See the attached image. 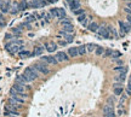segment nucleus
Listing matches in <instances>:
<instances>
[{
    "mask_svg": "<svg viewBox=\"0 0 131 117\" xmlns=\"http://www.w3.org/2000/svg\"><path fill=\"white\" fill-rule=\"evenodd\" d=\"M22 75H23V77L26 79L27 83H29V82H33L34 80H36V79L40 76V72H39L34 66H29V68H27V69L24 70V72H23Z\"/></svg>",
    "mask_w": 131,
    "mask_h": 117,
    "instance_id": "1",
    "label": "nucleus"
},
{
    "mask_svg": "<svg viewBox=\"0 0 131 117\" xmlns=\"http://www.w3.org/2000/svg\"><path fill=\"white\" fill-rule=\"evenodd\" d=\"M23 45H18L16 41H11V42H9V44H6L5 45V48L11 53V54H15V53H18L20 51H22L23 50Z\"/></svg>",
    "mask_w": 131,
    "mask_h": 117,
    "instance_id": "2",
    "label": "nucleus"
},
{
    "mask_svg": "<svg viewBox=\"0 0 131 117\" xmlns=\"http://www.w3.org/2000/svg\"><path fill=\"white\" fill-rule=\"evenodd\" d=\"M40 74H43V75H47L49 72H50V69L47 68V63H45V62H40V63H35L34 65H33Z\"/></svg>",
    "mask_w": 131,
    "mask_h": 117,
    "instance_id": "3",
    "label": "nucleus"
},
{
    "mask_svg": "<svg viewBox=\"0 0 131 117\" xmlns=\"http://www.w3.org/2000/svg\"><path fill=\"white\" fill-rule=\"evenodd\" d=\"M97 35L99 36V39H110V31L108 29V27L106 26H101L97 30Z\"/></svg>",
    "mask_w": 131,
    "mask_h": 117,
    "instance_id": "4",
    "label": "nucleus"
},
{
    "mask_svg": "<svg viewBox=\"0 0 131 117\" xmlns=\"http://www.w3.org/2000/svg\"><path fill=\"white\" fill-rule=\"evenodd\" d=\"M50 12L52 13V16H54V18H58V19H62V18H65L66 17V11L65 9H51L50 10Z\"/></svg>",
    "mask_w": 131,
    "mask_h": 117,
    "instance_id": "5",
    "label": "nucleus"
},
{
    "mask_svg": "<svg viewBox=\"0 0 131 117\" xmlns=\"http://www.w3.org/2000/svg\"><path fill=\"white\" fill-rule=\"evenodd\" d=\"M119 28H120V36H124L126 33H129V31H130L131 24H129L128 22L119 21Z\"/></svg>",
    "mask_w": 131,
    "mask_h": 117,
    "instance_id": "6",
    "label": "nucleus"
},
{
    "mask_svg": "<svg viewBox=\"0 0 131 117\" xmlns=\"http://www.w3.org/2000/svg\"><path fill=\"white\" fill-rule=\"evenodd\" d=\"M10 1H11V0H7V1L0 0V12H1V13H7V12H10Z\"/></svg>",
    "mask_w": 131,
    "mask_h": 117,
    "instance_id": "7",
    "label": "nucleus"
},
{
    "mask_svg": "<svg viewBox=\"0 0 131 117\" xmlns=\"http://www.w3.org/2000/svg\"><path fill=\"white\" fill-rule=\"evenodd\" d=\"M40 59H41V62H45V63L51 64V65H56L58 63V60L55 56H46V57H41Z\"/></svg>",
    "mask_w": 131,
    "mask_h": 117,
    "instance_id": "8",
    "label": "nucleus"
},
{
    "mask_svg": "<svg viewBox=\"0 0 131 117\" xmlns=\"http://www.w3.org/2000/svg\"><path fill=\"white\" fill-rule=\"evenodd\" d=\"M55 57L57 58L58 63H60V62H66V60H68V59L70 58V57L68 56V53H66V52H63V51H60V52H57Z\"/></svg>",
    "mask_w": 131,
    "mask_h": 117,
    "instance_id": "9",
    "label": "nucleus"
},
{
    "mask_svg": "<svg viewBox=\"0 0 131 117\" xmlns=\"http://www.w3.org/2000/svg\"><path fill=\"white\" fill-rule=\"evenodd\" d=\"M18 11H20L18 2H17V1H10V12H9V13H11V15H16Z\"/></svg>",
    "mask_w": 131,
    "mask_h": 117,
    "instance_id": "10",
    "label": "nucleus"
},
{
    "mask_svg": "<svg viewBox=\"0 0 131 117\" xmlns=\"http://www.w3.org/2000/svg\"><path fill=\"white\" fill-rule=\"evenodd\" d=\"M45 48H46L47 52H55V51L58 48V44H56V42H54V41H49V42L46 44Z\"/></svg>",
    "mask_w": 131,
    "mask_h": 117,
    "instance_id": "11",
    "label": "nucleus"
},
{
    "mask_svg": "<svg viewBox=\"0 0 131 117\" xmlns=\"http://www.w3.org/2000/svg\"><path fill=\"white\" fill-rule=\"evenodd\" d=\"M7 104H9L10 106H12L13 109H16V110H20V109L22 108V104H20L18 101H16V100H15L13 98H11V97H10V99H9V103H7Z\"/></svg>",
    "mask_w": 131,
    "mask_h": 117,
    "instance_id": "12",
    "label": "nucleus"
},
{
    "mask_svg": "<svg viewBox=\"0 0 131 117\" xmlns=\"http://www.w3.org/2000/svg\"><path fill=\"white\" fill-rule=\"evenodd\" d=\"M68 56L70 58H75L79 56V51H78V47H69L68 48Z\"/></svg>",
    "mask_w": 131,
    "mask_h": 117,
    "instance_id": "13",
    "label": "nucleus"
},
{
    "mask_svg": "<svg viewBox=\"0 0 131 117\" xmlns=\"http://www.w3.org/2000/svg\"><path fill=\"white\" fill-rule=\"evenodd\" d=\"M68 5H69V9H70L72 11H75L76 9L80 7V1H79V0H70V1L68 2Z\"/></svg>",
    "mask_w": 131,
    "mask_h": 117,
    "instance_id": "14",
    "label": "nucleus"
},
{
    "mask_svg": "<svg viewBox=\"0 0 131 117\" xmlns=\"http://www.w3.org/2000/svg\"><path fill=\"white\" fill-rule=\"evenodd\" d=\"M61 31L73 34V31H74V27H73V24H72L70 22H69V23H66L65 26H62V29H61Z\"/></svg>",
    "mask_w": 131,
    "mask_h": 117,
    "instance_id": "15",
    "label": "nucleus"
},
{
    "mask_svg": "<svg viewBox=\"0 0 131 117\" xmlns=\"http://www.w3.org/2000/svg\"><path fill=\"white\" fill-rule=\"evenodd\" d=\"M12 88H13L15 90L20 92V93H26V86H24V85H22V83L15 82V85H13V87Z\"/></svg>",
    "mask_w": 131,
    "mask_h": 117,
    "instance_id": "16",
    "label": "nucleus"
},
{
    "mask_svg": "<svg viewBox=\"0 0 131 117\" xmlns=\"http://www.w3.org/2000/svg\"><path fill=\"white\" fill-rule=\"evenodd\" d=\"M125 79H126V72H119V74L114 77V81H115V82L123 83V82L125 81Z\"/></svg>",
    "mask_w": 131,
    "mask_h": 117,
    "instance_id": "17",
    "label": "nucleus"
},
{
    "mask_svg": "<svg viewBox=\"0 0 131 117\" xmlns=\"http://www.w3.org/2000/svg\"><path fill=\"white\" fill-rule=\"evenodd\" d=\"M18 7H20V11H24V10H27V9L29 7L28 1H27V0H21V1L18 2Z\"/></svg>",
    "mask_w": 131,
    "mask_h": 117,
    "instance_id": "18",
    "label": "nucleus"
},
{
    "mask_svg": "<svg viewBox=\"0 0 131 117\" xmlns=\"http://www.w3.org/2000/svg\"><path fill=\"white\" fill-rule=\"evenodd\" d=\"M98 28H99V26H98L96 22H91V23L87 26V29L90 30V31H92V33H97Z\"/></svg>",
    "mask_w": 131,
    "mask_h": 117,
    "instance_id": "19",
    "label": "nucleus"
},
{
    "mask_svg": "<svg viewBox=\"0 0 131 117\" xmlns=\"http://www.w3.org/2000/svg\"><path fill=\"white\" fill-rule=\"evenodd\" d=\"M22 31H23V26H22V24L18 26V27H16V28H12V33H13L16 36H21V35H22Z\"/></svg>",
    "mask_w": 131,
    "mask_h": 117,
    "instance_id": "20",
    "label": "nucleus"
},
{
    "mask_svg": "<svg viewBox=\"0 0 131 117\" xmlns=\"http://www.w3.org/2000/svg\"><path fill=\"white\" fill-rule=\"evenodd\" d=\"M28 5H29V7H32V9H39V7H40L39 0H29V1H28Z\"/></svg>",
    "mask_w": 131,
    "mask_h": 117,
    "instance_id": "21",
    "label": "nucleus"
},
{
    "mask_svg": "<svg viewBox=\"0 0 131 117\" xmlns=\"http://www.w3.org/2000/svg\"><path fill=\"white\" fill-rule=\"evenodd\" d=\"M31 56H32V53L29 51H26V50H22V51L18 52V57H21V58H27V57H31Z\"/></svg>",
    "mask_w": 131,
    "mask_h": 117,
    "instance_id": "22",
    "label": "nucleus"
},
{
    "mask_svg": "<svg viewBox=\"0 0 131 117\" xmlns=\"http://www.w3.org/2000/svg\"><path fill=\"white\" fill-rule=\"evenodd\" d=\"M78 51H79V56H85V54L87 53V50H86V45L79 46V47H78Z\"/></svg>",
    "mask_w": 131,
    "mask_h": 117,
    "instance_id": "23",
    "label": "nucleus"
},
{
    "mask_svg": "<svg viewBox=\"0 0 131 117\" xmlns=\"http://www.w3.org/2000/svg\"><path fill=\"white\" fill-rule=\"evenodd\" d=\"M114 71L115 72H128V68L126 66H123V65H119V66H115L114 68Z\"/></svg>",
    "mask_w": 131,
    "mask_h": 117,
    "instance_id": "24",
    "label": "nucleus"
},
{
    "mask_svg": "<svg viewBox=\"0 0 131 117\" xmlns=\"http://www.w3.org/2000/svg\"><path fill=\"white\" fill-rule=\"evenodd\" d=\"M108 29H109V31H110V36H112V37H114V39H118V37H119L118 31L114 29L113 27H110V26H109V27H108Z\"/></svg>",
    "mask_w": 131,
    "mask_h": 117,
    "instance_id": "25",
    "label": "nucleus"
},
{
    "mask_svg": "<svg viewBox=\"0 0 131 117\" xmlns=\"http://www.w3.org/2000/svg\"><path fill=\"white\" fill-rule=\"evenodd\" d=\"M103 53H104V48L101 47V46H97L96 50H95V54H96L97 57H101V56H103Z\"/></svg>",
    "mask_w": 131,
    "mask_h": 117,
    "instance_id": "26",
    "label": "nucleus"
},
{
    "mask_svg": "<svg viewBox=\"0 0 131 117\" xmlns=\"http://www.w3.org/2000/svg\"><path fill=\"white\" fill-rule=\"evenodd\" d=\"M43 51H44V47H35V50L32 53V56H40L43 53Z\"/></svg>",
    "mask_w": 131,
    "mask_h": 117,
    "instance_id": "27",
    "label": "nucleus"
},
{
    "mask_svg": "<svg viewBox=\"0 0 131 117\" xmlns=\"http://www.w3.org/2000/svg\"><path fill=\"white\" fill-rule=\"evenodd\" d=\"M123 89H124V87H113L114 95H121V93H123Z\"/></svg>",
    "mask_w": 131,
    "mask_h": 117,
    "instance_id": "28",
    "label": "nucleus"
},
{
    "mask_svg": "<svg viewBox=\"0 0 131 117\" xmlns=\"http://www.w3.org/2000/svg\"><path fill=\"white\" fill-rule=\"evenodd\" d=\"M96 45L95 44H87L86 45V50H87V52H94L95 50H96Z\"/></svg>",
    "mask_w": 131,
    "mask_h": 117,
    "instance_id": "29",
    "label": "nucleus"
},
{
    "mask_svg": "<svg viewBox=\"0 0 131 117\" xmlns=\"http://www.w3.org/2000/svg\"><path fill=\"white\" fill-rule=\"evenodd\" d=\"M16 82H18V83H22V85H26V83H27V81H26V79L23 77V75H20V76H17V77H16Z\"/></svg>",
    "mask_w": 131,
    "mask_h": 117,
    "instance_id": "30",
    "label": "nucleus"
},
{
    "mask_svg": "<svg viewBox=\"0 0 131 117\" xmlns=\"http://www.w3.org/2000/svg\"><path fill=\"white\" fill-rule=\"evenodd\" d=\"M91 21H92V17H91V16H90V17H87V18L81 23V24H83V27H84V28H87V26L91 23Z\"/></svg>",
    "mask_w": 131,
    "mask_h": 117,
    "instance_id": "31",
    "label": "nucleus"
},
{
    "mask_svg": "<svg viewBox=\"0 0 131 117\" xmlns=\"http://www.w3.org/2000/svg\"><path fill=\"white\" fill-rule=\"evenodd\" d=\"M113 52H114V51H113V50H109V48H108V50H104L103 57H104V58H107V57H112Z\"/></svg>",
    "mask_w": 131,
    "mask_h": 117,
    "instance_id": "32",
    "label": "nucleus"
},
{
    "mask_svg": "<svg viewBox=\"0 0 131 117\" xmlns=\"http://www.w3.org/2000/svg\"><path fill=\"white\" fill-rule=\"evenodd\" d=\"M120 57H121V53L118 52V51H114L113 54H112V59H113V60H117V59H119Z\"/></svg>",
    "mask_w": 131,
    "mask_h": 117,
    "instance_id": "33",
    "label": "nucleus"
},
{
    "mask_svg": "<svg viewBox=\"0 0 131 117\" xmlns=\"http://www.w3.org/2000/svg\"><path fill=\"white\" fill-rule=\"evenodd\" d=\"M84 12H85V10H84V9H81V7H79V9H76L75 11H73V13H74V15H75L76 17H78L79 15H81V13H84Z\"/></svg>",
    "mask_w": 131,
    "mask_h": 117,
    "instance_id": "34",
    "label": "nucleus"
},
{
    "mask_svg": "<svg viewBox=\"0 0 131 117\" xmlns=\"http://www.w3.org/2000/svg\"><path fill=\"white\" fill-rule=\"evenodd\" d=\"M86 18H87V17H86V13H85V12H84V13H81V15H79V16H78V21H79V22H80V23H83V22H84V21H85V19H86Z\"/></svg>",
    "mask_w": 131,
    "mask_h": 117,
    "instance_id": "35",
    "label": "nucleus"
},
{
    "mask_svg": "<svg viewBox=\"0 0 131 117\" xmlns=\"http://www.w3.org/2000/svg\"><path fill=\"white\" fill-rule=\"evenodd\" d=\"M52 18H54V16H52L51 12H46V13H45V21H46V22H50Z\"/></svg>",
    "mask_w": 131,
    "mask_h": 117,
    "instance_id": "36",
    "label": "nucleus"
},
{
    "mask_svg": "<svg viewBox=\"0 0 131 117\" xmlns=\"http://www.w3.org/2000/svg\"><path fill=\"white\" fill-rule=\"evenodd\" d=\"M125 115V110H124V108H118V116L121 117Z\"/></svg>",
    "mask_w": 131,
    "mask_h": 117,
    "instance_id": "37",
    "label": "nucleus"
},
{
    "mask_svg": "<svg viewBox=\"0 0 131 117\" xmlns=\"http://www.w3.org/2000/svg\"><path fill=\"white\" fill-rule=\"evenodd\" d=\"M34 21H36V17H35V15L34 16H29L28 18H27V23H32V22H34Z\"/></svg>",
    "mask_w": 131,
    "mask_h": 117,
    "instance_id": "38",
    "label": "nucleus"
},
{
    "mask_svg": "<svg viewBox=\"0 0 131 117\" xmlns=\"http://www.w3.org/2000/svg\"><path fill=\"white\" fill-rule=\"evenodd\" d=\"M39 4H40V7H43V6H46L49 2L46 0H39Z\"/></svg>",
    "mask_w": 131,
    "mask_h": 117,
    "instance_id": "39",
    "label": "nucleus"
},
{
    "mask_svg": "<svg viewBox=\"0 0 131 117\" xmlns=\"http://www.w3.org/2000/svg\"><path fill=\"white\" fill-rule=\"evenodd\" d=\"M126 94L131 95V83H128V87H126Z\"/></svg>",
    "mask_w": 131,
    "mask_h": 117,
    "instance_id": "40",
    "label": "nucleus"
},
{
    "mask_svg": "<svg viewBox=\"0 0 131 117\" xmlns=\"http://www.w3.org/2000/svg\"><path fill=\"white\" fill-rule=\"evenodd\" d=\"M103 117H115L114 111H113V112H108V114H103Z\"/></svg>",
    "mask_w": 131,
    "mask_h": 117,
    "instance_id": "41",
    "label": "nucleus"
},
{
    "mask_svg": "<svg viewBox=\"0 0 131 117\" xmlns=\"http://www.w3.org/2000/svg\"><path fill=\"white\" fill-rule=\"evenodd\" d=\"M12 37H13V36H12V34H10V33H7V34L5 35V39H6V40H11Z\"/></svg>",
    "mask_w": 131,
    "mask_h": 117,
    "instance_id": "42",
    "label": "nucleus"
},
{
    "mask_svg": "<svg viewBox=\"0 0 131 117\" xmlns=\"http://www.w3.org/2000/svg\"><path fill=\"white\" fill-rule=\"evenodd\" d=\"M67 44H68V42H67L66 40H61V41L58 42V45H60V46H66Z\"/></svg>",
    "mask_w": 131,
    "mask_h": 117,
    "instance_id": "43",
    "label": "nucleus"
},
{
    "mask_svg": "<svg viewBox=\"0 0 131 117\" xmlns=\"http://www.w3.org/2000/svg\"><path fill=\"white\" fill-rule=\"evenodd\" d=\"M124 10H125V12H126L128 15H131V9H130V7H128V6H126Z\"/></svg>",
    "mask_w": 131,
    "mask_h": 117,
    "instance_id": "44",
    "label": "nucleus"
},
{
    "mask_svg": "<svg viewBox=\"0 0 131 117\" xmlns=\"http://www.w3.org/2000/svg\"><path fill=\"white\" fill-rule=\"evenodd\" d=\"M126 22L131 24V15H128V17H126Z\"/></svg>",
    "mask_w": 131,
    "mask_h": 117,
    "instance_id": "45",
    "label": "nucleus"
},
{
    "mask_svg": "<svg viewBox=\"0 0 131 117\" xmlns=\"http://www.w3.org/2000/svg\"><path fill=\"white\" fill-rule=\"evenodd\" d=\"M46 1H47L49 4H54V2H56L57 0H46Z\"/></svg>",
    "mask_w": 131,
    "mask_h": 117,
    "instance_id": "46",
    "label": "nucleus"
},
{
    "mask_svg": "<svg viewBox=\"0 0 131 117\" xmlns=\"http://www.w3.org/2000/svg\"><path fill=\"white\" fill-rule=\"evenodd\" d=\"M6 117H20V116H17V115H10V116H6Z\"/></svg>",
    "mask_w": 131,
    "mask_h": 117,
    "instance_id": "47",
    "label": "nucleus"
},
{
    "mask_svg": "<svg viewBox=\"0 0 131 117\" xmlns=\"http://www.w3.org/2000/svg\"><path fill=\"white\" fill-rule=\"evenodd\" d=\"M129 83H131V75L129 76Z\"/></svg>",
    "mask_w": 131,
    "mask_h": 117,
    "instance_id": "48",
    "label": "nucleus"
},
{
    "mask_svg": "<svg viewBox=\"0 0 131 117\" xmlns=\"http://www.w3.org/2000/svg\"><path fill=\"white\" fill-rule=\"evenodd\" d=\"M125 1H128V2H129V1H131V0H125Z\"/></svg>",
    "mask_w": 131,
    "mask_h": 117,
    "instance_id": "49",
    "label": "nucleus"
},
{
    "mask_svg": "<svg viewBox=\"0 0 131 117\" xmlns=\"http://www.w3.org/2000/svg\"><path fill=\"white\" fill-rule=\"evenodd\" d=\"M0 16H2V13H1V12H0Z\"/></svg>",
    "mask_w": 131,
    "mask_h": 117,
    "instance_id": "50",
    "label": "nucleus"
}]
</instances>
